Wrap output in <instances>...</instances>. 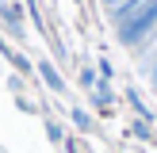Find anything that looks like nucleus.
<instances>
[{
	"mask_svg": "<svg viewBox=\"0 0 157 153\" xmlns=\"http://www.w3.org/2000/svg\"><path fill=\"white\" fill-rule=\"evenodd\" d=\"M96 84H100V80H96V69L81 65V88H88V92H92V88H96Z\"/></svg>",
	"mask_w": 157,
	"mask_h": 153,
	"instance_id": "39448f33",
	"label": "nucleus"
},
{
	"mask_svg": "<svg viewBox=\"0 0 157 153\" xmlns=\"http://www.w3.org/2000/svg\"><path fill=\"white\" fill-rule=\"evenodd\" d=\"M150 76H153V84H157V50L150 54Z\"/></svg>",
	"mask_w": 157,
	"mask_h": 153,
	"instance_id": "6e6552de",
	"label": "nucleus"
},
{
	"mask_svg": "<svg viewBox=\"0 0 157 153\" xmlns=\"http://www.w3.org/2000/svg\"><path fill=\"white\" fill-rule=\"evenodd\" d=\"M92 99H96V107H107V103H111V80H100L96 88H92Z\"/></svg>",
	"mask_w": 157,
	"mask_h": 153,
	"instance_id": "7ed1b4c3",
	"label": "nucleus"
},
{
	"mask_svg": "<svg viewBox=\"0 0 157 153\" xmlns=\"http://www.w3.org/2000/svg\"><path fill=\"white\" fill-rule=\"evenodd\" d=\"M69 119H73V126L92 130V115H88V111H81V107H69Z\"/></svg>",
	"mask_w": 157,
	"mask_h": 153,
	"instance_id": "20e7f679",
	"label": "nucleus"
},
{
	"mask_svg": "<svg viewBox=\"0 0 157 153\" xmlns=\"http://www.w3.org/2000/svg\"><path fill=\"white\" fill-rule=\"evenodd\" d=\"M153 31H157V0H146L142 8H134V12L115 27V38H119L127 50H142Z\"/></svg>",
	"mask_w": 157,
	"mask_h": 153,
	"instance_id": "f257e3e1",
	"label": "nucleus"
},
{
	"mask_svg": "<svg viewBox=\"0 0 157 153\" xmlns=\"http://www.w3.org/2000/svg\"><path fill=\"white\" fill-rule=\"evenodd\" d=\"M38 76L46 80V88H50V92H65V80H61L58 65H50V61H38Z\"/></svg>",
	"mask_w": 157,
	"mask_h": 153,
	"instance_id": "f03ea898",
	"label": "nucleus"
},
{
	"mask_svg": "<svg viewBox=\"0 0 157 153\" xmlns=\"http://www.w3.org/2000/svg\"><path fill=\"white\" fill-rule=\"evenodd\" d=\"M100 76H104V80H111V76H115V65H111L107 58H100Z\"/></svg>",
	"mask_w": 157,
	"mask_h": 153,
	"instance_id": "423d86ee",
	"label": "nucleus"
},
{
	"mask_svg": "<svg viewBox=\"0 0 157 153\" xmlns=\"http://www.w3.org/2000/svg\"><path fill=\"white\" fill-rule=\"evenodd\" d=\"M46 134H50L54 142H61V126H58V122H50V126H46Z\"/></svg>",
	"mask_w": 157,
	"mask_h": 153,
	"instance_id": "0eeeda50",
	"label": "nucleus"
}]
</instances>
